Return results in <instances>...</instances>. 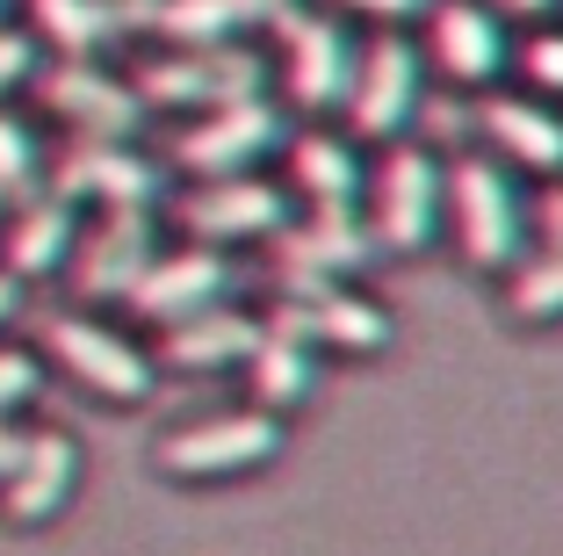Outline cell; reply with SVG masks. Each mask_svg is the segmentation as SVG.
<instances>
[{
  "label": "cell",
  "instance_id": "obj_16",
  "mask_svg": "<svg viewBox=\"0 0 563 556\" xmlns=\"http://www.w3.org/2000/svg\"><path fill=\"white\" fill-rule=\"evenodd\" d=\"M376 253H383V239L362 217V203H347V210H311L303 225L289 217V231H275V275L347 282V275H362Z\"/></svg>",
  "mask_w": 563,
  "mask_h": 556
},
{
  "label": "cell",
  "instance_id": "obj_17",
  "mask_svg": "<svg viewBox=\"0 0 563 556\" xmlns=\"http://www.w3.org/2000/svg\"><path fill=\"white\" fill-rule=\"evenodd\" d=\"M354 80V44L332 15H282V87L297 109H340Z\"/></svg>",
  "mask_w": 563,
  "mask_h": 556
},
{
  "label": "cell",
  "instance_id": "obj_18",
  "mask_svg": "<svg viewBox=\"0 0 563 556\" xmlns=\"http://www.w3.org/2000/svg\"><path fill=\"white\" fill-rule=\"evenodd\" d=\"M261 326H267V318L239 312V304H210V312L181 318V326H159L152 361H159V377H166V369H174V377H217V369H239V361L253 355Z\"/></svg>",
  "mask_w": 563,
  "mask_h": 556
},
{
  "label": "cell",
  "instance_id": "obj_9",
  "mask_svg": "<svg viewBox=\"0 0 563 556\" xmlns=\"http://www.w3.org/2000/svg\"><path fill=\"white\" fill-rule=\"evenodd\" d=\"M239 290V261L224 253V246H174V253H152V268L131 282V296H123V312L137 318V326H181V318L210 312V304H232Z\"/></svg>",
  "mask_w": 563,
  "mask_h": 556
},
{
  "label": "cell",
  "instance_id": "obj_23",
  "mask_svg": "<svg viewBox=\"0 0 563 556\" xmlns=\"http://www.w3.org/2000/svg\"><path fill=\"white\" fill-rule=\"evenodd\" d=\"M22 30L36 36V51H58V58H101L131 22L109 8V0H22Z\"/></svg>",
  "mask_w": 563,
  "mask_h": 556
},
{
  "label": "cell",
  "instance_id": "obj_12",
  "mask_svg": "<svg viewBox=\"0 0 563 556\" xmlns=\"http://www.w3.org/2000/svg\"><path fill=\"white\" fill-rule=\"evenodd\" d=\"M159 253V210H101L95 225H80V246L66 261V282L87 312L95 304H123L131 282L152 268Z\"/></svg>",
  "mask_w": 563,
  "mask_h": 556
},
{
  "label": "cell",
  "instance_id": "obj_20",
  "mask_svg": "<svg viewBox=\"0 0 563 556\" xmlns=\"http://www.w3.org/2000/svg\"><path fill=\"white\" fill-rule=\"evenodd\" d=\"M477 131L492 138L498 160L528 166V174H563V116L542 95H492L477 109Z\"/></svg>",
  "mask_w": 563,
  "mask_h": 556
},
{
  "label": "cell",
  "instance_id": "obj_4",
  "mask_svg": "<svg viewBox=\"0 0 563 556\" xmlns=\"http://www.w3.org/2000/svg\"><path fill=\"white\" fill-rule=\"evenodd\" d=\"M44 188H58L80 210H159L166 203L159 160H145L131 138H73V145H58Z\"/></svg>",
  "mask_w": 563,
  "mask_h": 556
},
{
  "label": "cell",
  "instance_id": "obj_33",
  "mask_svg": "<svg viewBox=\"0 0 563 556\" xmlns=\"http://www.w3.org/2000/svg\"><path fill=\"white\" fill-rule=\"evenodd\" d=\"M109 8H117L123 22H152V8H159V0H109Z\"/></svg>",
  "mask_w": 563,
  "mask_h": 556
},
{
  "label": "cell",
  "instance_id": "obj_8",
  "mask_svg": "<svg viewBox=\"0 0 563 556\" xmlns=\"http://www.w3.org/2000/svg\"><path fill=\"white\" fill-rule=\"evenodd\" d=\"M166 217L188 231L196 246H253V239H275L289 231V188L261 174H224V181H196L181 196L166 203Z\"/></svg>",
  "mask_w": 563,
  "mask_h": 556
},
{
  "label": "cell",
  "instance_id": "obj_28",
  "mask_svg": "<svg viewBox=\"0 0 563 556\" xmlns=\"http://www.w3.org/2000/svg\"><path fill=\"white\" fill-rule=\"evenodd\" d=\"M520 73L542 101H563V30H534L520 44Z\"/></svg>",
  "mask_w": 563,
  "mask_h": 556
},
{
  "label": "cell",
  "instance_id": "obj_15",
  "mask_svg": "<svg viewBox=\"0 0 563 556\" xmlns=\"http://www.w3.org/2000/svg\"><path fill=\"white\" fill-rule=\"evenodd\" d=\"M282 326H297L303 340L318 347V355H383V347L398 340V326H390V312H383L376 296L347 290V282H318L311 296H275V312Z\"/></svg>",
  "mask_w": 563,
  "mask_h": 556
},
{
  "label": "cell",
  "instance_id": "obj_10",
  "mask_svg": "<svg viewBox=\"0 0 563 556\" xmlns=\"http://www.w3.org/2000/svg\"><path fill=\"white\" fill-rule=\"evenodd\" d=\"M30 95L73 138H137V123H145V101H137L131 73L101 66V58H44Z\"/></svg>",
  "mask_w": 563,
  "mask_h": 556
},
{
  "label": "cell",
  "instance_id": "obj_14",
  "mask_svg": "<svg viewBox=\"0 0 563 556\" xmlns=\"http://www.w3.org/2000/svg\"><path fill=\"white\" fill-rule=\"evenodd\" d=\"M412 101H419V51L398 30L376 36L368 51H354V80H347V101H340L354 116V138H376V145L405 138Z\"/></svg>",
  "mask_w": 563,
  "mask_h": 556
},
{
  "label": "cell",
  "instance_id": "obj_35",
  "mask_svg": "<svg viewBox=\"0 0 563 556\" xmlns=\"http://www.w3.org/2000/svg\"><path fill=\"white\" fill-rule=\"evenodd\" d=\"M8 15H15V0H0V22H8Z\"/></svg>",
  "mask_w": 563,
  "mask_h": 556
},
{
  "label": "cell",
  "instance_id": "obj_7",
  "mask_svg": "<svg viewBox=\"0 0 563 556\" xmlns=\"http://www.w3.org/2000/svg\"><path fill=\"white\" fill-rule=\"evenodd\" d=\"M441 181L448 166L412 138H390L376 181H368V225H376L383 253H427L441 231Z\"/></svg>",
  "mask_w": 563,
  "mask_h": 556
},
{
  "label": "cell",
  "instance_id": "obj_32",
  "mask_svg": "<svg viewBox=\"0 0 563 556\" xmlns=\"http://www.w3.org/2000/svg\"><path fill=\"white\" fill-rule=\"evenodd\" d=\"M15 441H22V419H0V477H8V462H15Z\"/></svg>",
  "mask_w": 563,
  "mask_h": 556
},
{
  "label": "cell",
  "instance_id": "obj_13",
  "mask_svg": "<svg viewBox=\"0 0 563 556\" xmlns=\"http://www.w3.org/2000/svg\"><path fill=\"white\" fill-rule=\"evenodd\" d=\"M80 225H87V210L66 203L58 188H36V196L8 203V210H0V268H8L22 290L58 282L66 261H73V246H80Z\"/></svg>",
  "mask_w": 563,
  "mask_h": 556
},
{
  "label": "cell",
  "instance_id": "obj_5",
  "mask_svg": "<svg viewBox=\"0 0 563 556\" xmlns=\"http://www.w3.org/2000/svg\"><path fill=\"white\" fill-rule=\"evenodd\" d=\"M282 145H289L282 109L267 95H246V101H224V109H196V123L166 145V160L188 181H224V174H253Z\"/></svg>",
  "mask_w": 563,
  "mask_h": 556
},
{
  "label": "cell",
  "instance_id": "obj_2",
  "mask_svg": "<svg viewBox=\"0 0 563 556\" xmlns=\"http://www.w3.org/2000/svg\"><path fill=\"white\" fill-rule=\"evenodd\" d=\"M289 448V419L261 405H232V412H202V419L166 426L152 462L174 484H239V477L267 470V462Z\"/></svg>",
  "mask_w": 563,
  "mask_h": 556
},
{
  "label": "cell",
  "instance_id": "obj_34",
  "mask_svg": "<svg viewBox=\"0 0 563 556\" xmlns=\"http://www.w3.org/2000/svg\"><path fill=\"white\" fill-rule=\"evenodd\" d=\"M498 8H506V15H549L556 0H498Z\"/></svg>",
  "mask_w": 563,
  "mask_h": 556
},
{
  "label": "cell",
  "instance_id": "obj_22",
  "mask_svg": "<svg viewBox=\"0 0 563 556\" xmlns=\"http://www.w3.org/2000/svg\"><path fill=\"white\" fill-rule=\"evenodd\" d=\"M282 152H289V196H303L311 210H347V203H362L368 174H362V160H354L347 138L297 131Z\"/></svg>",
  "mask_w": 563,
  "mask_h": 556
},
{
  "label": "cell",
  "instance_id": "obj_1",
  "mask_svg": "<svg viewBox=\"0 0 563 556\" xmlns=\"http://www.w3.org/2000/svg\"><path fill=\"white\" fill-rule=\"evenodd\" d=\"M36 355L66 383H80L87 397H101V405H117V412L159 397V361H152V347H137V332H123L117 318L87 312V304L51 312L44 326H36Z\"/></svg>",
  "mask_w": 563,
  "mask_h": 556
},
{
  "label": "cell",
  "instance_id": "obj_6",
  "mask_svg": "<svg viewBox=\"0 0 563 556\" xmlns=\"http://www.w3.org/2000/svg\"><path fill=\"white\" fill-rule=\"evenodd\" d=\"M80 477H87V448L73 441L66 426H22L15 462L0 477V521L22 527V535L66 521L73 499H80Z\"/></svg>",
  "mask_w": 563,
  "mask_h": 556
},
{
  "label": "cell",
  "instance_id": "obj_24",
  "mask_svg": "<svg viewBox=\"0 0 563 556\" xmlns=\"http://www.w3.org/2000/svg\"><path fill=\"white\" fill-rule=\"evenodd\" d=\"M506 312L520 326H563V246H534L506 268Z\"/></svg>",
  "mask_w": 563,
  "mask_h": 556
},
{
  "label": "cell",
  "instance_id": "obj_3",
  "mask_svg": "<svg viewBox=\"0 0 563 556\" xmlns=\"http://www.w3.org/2000/svg\"><path fill=\"white\" fill-rule=\"evenodd\" d=\"M441 203L455 217V253L477 275H506L528 253V210L514 196V174L492 160H455L441 181Z\"/></svg>",
  "mask_w": 563,
  "mask_h": 556
},
{
  "label": "cell",
  "instance_id": "obj_36",
  "mask_svg": "<svg viewBox=\"0 0 563 556\" xmlns=\"http://www.w3.org/2000/svg\"><path fill=\"white\" fill-rule=\"evenodd\" d=\"M0 210H8V203H0Z\"/></svg>",
  "mask_w": 563,
  "mask_h": 556
},
{
  "label": "cell",
  "instance_id": "obj_25",
  "mask_svg": "<svg viewBox=\"0 0 563 556\" xmlns=\"http://www.w3.org/2000/svg\"><path fill=\"white\" fill-rule=\"evenodd\" d=\"M44 174H51V145H44V131H36L30 116L8 101V109H0V203L36 196V188H44Z\"/></svg>",
  "mask_w": 563,
  "mask_h": 556
},
{
  "label": "cell",
  "instance_id": "obj_27",
  "mask_svg": "<svg viewBox=\"0 0 563 556\" xmlns=\"http://www.w3.org/2000/svg\"><path fill=\"white\" fill-rule=\"evenodd\" d=\"M36 73H44V51H36V36L22 30L15 15H8V22H0V109L30 95Z\"/></svg>",
  "mask_w": 563,
  "mask_h": 556
},
{
  "label": "cell",
  "instance_id": "obj_11",
  "mask_svg": "<svg viewBox=\"0 0 563 556\" xmlns=\"http://www.w3.org/2000/svg\"><path fill=\"white\" fill-rule=\"evenodd\" d=\"M145 109H224V101L261 95V58L239 44H181L174 58H152L131 73Z\"/></svg>",
  "mask_w": 563,
  "mask_h": 556
},
{
  "label": "cell",
  "instance_id": "obj_29",
  "mask_svg": "<svg viewBox=\"0 0 563 556\" xmlns=\"http://www.w3.org/2000/svg\"><path fill=\"white\" fill-rule=\"evenodd\" d=\"M340 8H354V15H376V22H405V15H419L427 0H340Z\"/></svg>",
  "mask_w": 563,
  "mask_h": 556
},
{
  "label": "cell",
  "instance_id": "obj_19",
  "mask_svg": "<svg viewBox=\"0 0 563 556\" xmlns=\"http://www.w3.org/2000/svg\"><path fill=\"white\" fill-rule=\"evenodd\" d=\"M433 58H441L448 80L492 87L506 73V58H514V44H506V22L484 0H441L433 8Z\"/></svg>",
  "mask_w": 563,
  "mask_h": 556
},
{
  "label": "cell",
  "instance_id": "obj_26",
  "mask_svg": "<svg viewBox=\"0 0 563 556\" xmlns=\"http://www.w3.org/2000/svg\"><path fill=\"white\" fill-rule=\"evenodd\" d=\"M44 383H51V361L36 355L30 340H8V332H0V419H30Z\"/></svg>",
  "mask_w": 563,
  "mask_h": 556
},
{
  "label": "cell",
  "instance_id": "obj_31",
  "mask_svg": "<svg viewBox=\"0 0 563 556\" xmlns=\"http://www.w3.org/2000/svg\"><path fill=\"white\" fill-rule=\"evenodd\" d=\"M542 246H563V188L542 196Z\"/></svg>",
  "mask_w": 563,
  "mask_h": 556
},
{
  "label": "cell",
  "instance_id": "obj_30",
  "mask_svg": "<svg viewBox=\"0 0 563 556\" xmlns=\"http://www.w3.org/2000/svg\"><path fill=\"white\" fill-rule=\"evenodd\" d=\"M22 304H30V290H22V282L8 275V268H0V332H8V326L22 318Z\"/></svg>",
  "mask_w": 563,
  "mask_h": 556
},
{
  "label": "cell",
  "instance_id": "obj_21",
  "mask_svg": "<svg viewBox=\"0 0 563 556\" xmlns=\"http://www.w3.org/2000/svg\"><path fill=\"white\" fill-rule=\"evenodd\" d=\"M239 369H246V383H253V405L275 412V419H289V412L318 391V347L303 340L297 326H282V318L261 326V340H253V355L239 361Z\"/></svg>",
  "mask_w": 563,
  "mask_h": 556
}]
</instances>
